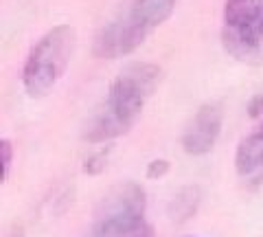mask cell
I'll return each mask as SVG.
<instances>
[{
    "label": "cell",
    "instance_id": "6da1fadb",
    "mask_svg": "<svg viewBox=\"0 0 263 237\" xmlns=\"http://www.w3.org/2000/svg\"><path fill=\"white\" fill-rule=\"evenodd\" d=\"M160 81V68L154 64H129L112 81L108 99L90 123L86 138L90 143H108L129 132L141 117L147 99L154 95Z\"/></svg>",
    "mask_w": 263,
    "mask_h": 237
},
{
    "label": "cell",
    "instance_id": "7a4b0ae2",
    "mask_svg": "<svg viewBox=\"0 0 263 237\" xmlns=\"http://www.w3.org/2000/svg\"><path fill=\"white\" fill-rule=\"evenodd\" d=\"M176 0H132L99 31L95 40V55L114 60L129 55L141 46L147 35L171 15Z\"/></svg>",
    "mask_w": 263,
    "mask_h": 237
},
{
    "label": "cell",
    "instance_id": "3957f363",
    "mask_svg": "<svg viewBox=\"0 0 263 237\" xmlns=\"http://www.w3.org/2000/svg\"><path fill=\"white\" fill-rule=\"evenodd\" d=\"M75 53V29L60 24L40 38L22 68L24 90L31 97H44L62 79Z\"/></svg>",
    "mask_w": 263,
    "mask_h": 237
},
{
    "label": "cell",
    "instance_id": "277c9868",
    "mask_svg": "<svg viewBox=\"0 0 263 237\" xmlns=\"http://www.w3.org/2000/svg\"><path fill=\"white\" fill-rule=\"evenodd\" d=\"M145 191L136 183L112 189L97 213V222L86 237H125L145 222Z\"/></svg>",
    "mask_w": 263,
    "mask_h": 237
},
{
    "label": "cell",
    "instance_id": "5b68a950",
    "mask_svg": "<svg viewBox=\"0 0 263 237\" xmlns=\"http://www.w3.org/2000/svg\"><path fill=\"white\" fill-rule=\"evenodd\" d=\"M221 121H224V108L219 101L204 103L195 112L193 121L189 123L182 136V147L191 156H204L215 147L219 132H221Z\"/></svg>",
    "mask_w": 263,
    "mask_h": 237
},
{
    "label": "cell",
    "instance_id": "8992f818",
    "mask_svg": "<svg viewBox=\"0 0 263 237\" xmlns=\"http://www.w3.org/2000/svg\"><path fill=\"white\" fill-rule=\"evenodd\" d=\"M226 51L241 62L259 64L263 62V18L241 29H226L221 33Z\"/></svg>",
    "mask_w": 263,
    "mask_h": 237
},
{
    "label": "cell",
    "instance_id": "52a82bcc",
    "mask_svg": "<svg viewBox=\"0 0 263 237\" xmlns=\"http://www.w3.org/2000/svg\"><path fill=\"white\" fill-rule=\"evenodd\" d=\"M237 176L248 189H259L263 185V132L257 130L243 138L235 156Z\"/></svg>",
    "mask_w": 263,
    "mask_h": 237
},
{
    "label": "cell",
    "instance_id": "ba28073f",
    "mask_svg": "<svg viewBox=\"0 0 263 237\" xmlns=\"http://www.w3.org/2000/svg\"><path fill=\"white\" fill-rule=\"evenodd\" d=\"M263 18V0H226V29H241Z\"/></svg>",
    "mask_w": 263,
    "mask_h": 237
},
{
    "label": "cell",
    "instance_id": "9c48e42d",
    "mask_svg": "<svg viewBox=\"0 0 263 237\" xmlns=\"http://www.w3.org/2000/svg\"><path fill=\"white\" fill-rule=\"evenodd\" d=\"M105 160H108V152H99V154H95V156H90L86 160L84 169L88 171V174H99V171L105 169Z\"/></svg>",
    "mask_w": 263,
    "mask_h": 237
},
{
    "label": "cell",
    "instance_id": "30bf717a",
    "mask_svg": "<svg viewBox=\"0 0 263 237\" xmlns=\"http://www.w3.org/2000/svg\"><path fill=\"white\" fill-rule=\"evenodd\" d=\"M0 152H3V178L9 176V169H11V158H13V147L9 141H3L0 143Z\"/></svg>",
    "mask_w": 263,
    "mask_h": 237
},
{
    "label": "cell",
    "instance_id": "8fae6325",
    "mask_svg": "<svg viewBox=\"0 0 263 237\" xmlns=\"http://www.w3.org/2000/svg\"><path fill=\"white\" fill-rule=\"evenodd\" d=\"M167 171H169L167 160H154L149 162V169H147V178H162Z\"/></svg>",
    "mask_w": 263,
    "mask_h": 237
},
{
    "label": "cell",
    "instance_id": "7c38bea8",
    "mask_svg": "<svg viewBox=\"0 0 263 237\" xmlns=\"http://www.w3.org/2000/svg\"><path fill=\"white\" fill-rule=\"evenodd\" d=\"M248 112H250V117H259V114L263 112V93H261V95H257V97H254V99L250 101Z\"/></svg>",
    "mask_w": 263,
    "mask_h": 237
},
{
    "label": "cell",
    "instance_id": "4fadbf2b",
    "mask_svg": "<svg viewBox=\"0 0 263 237\" xmlns=\"http://www.w3.org/2000/svg\"><path fill=\"white\" fill-rule=\"evenodd\" d=\"M125 237H154V235H152V226L143 222V224L138 226V228H134V231H132V233H127Z\"/></svg>",
    "mask_w": 263,
    "mask_h": 237
},
{
    "label": "cell",
    "instance_id": "5bb4252c",
    "mask_svg": "<svg viewBox=\"0 0 263 237\" xmlns=\"http://www.w3.org/2000/svg\"><path fill=\"white\" fill-rule=\"evenodd\" d=\"M11 237H22V233H20V231H15V233H13Z\"/></svg>",
    "mask_w": 263,
    "mask_h": 237
},
{
    "label": "cell",
    "instance_id": "9a60e30c",
    "mask_svg": "<svg viewBox=\"0 0 263 237\" xmlns=\"http://www.w3.org/2000/svg\"><path fill=\"white\" fill-rule=\"evenodd\" d=\"M259 130H261V132H263V123H261V127H259Z\"/></svg>",
    "mask_w": 263,
    "mask_h": 237
}]
</instances>
